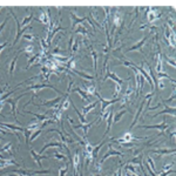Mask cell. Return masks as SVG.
<instances>
[{"mask_svg": "<svg viewBox=\"0 0 176 176\" xmlns=\"http://www.w3.org/2000/svg\"><path fill=\"white\" fill-rule=\"evenodd\" d=\"M10 13L12 14V17H13V19L15 20V24H17V33H15V39H14V41H13V42H12V45H11V46H15V45L18 44V41H19L20 37H21L22 34L25 33L27 29H32V26H31V25H28V26H26V27L22 28L21 26H20V24H19L18 17L14 14V12H13V10H12V8H10Z\"/></svg>", "mask_w": 176, "mask_h": 176, "instance_id": "cell-1", "label": "cell"}, {"mask_svg": "<svg viewBox=\"0 0 176 176\" xmlns=\"http://www.w3.org/2000/svg\"><path fill=\"white\" fill-rule=\"evenodd\" d=\"M45 88H51V89H53L54 92H56V93H59V94H61V96L62 98H68L69 95H66L65 93H62V92H60L59 89L56 87H54L53 85H51V83H37V85H32V86H28L25 90L27 92V90H34L35 93H38L39 90H41V89H45Z\"/></svg>", "mask_w": 176, "mask_h": 176, "instance_id": "cell-2", "label": "cell"}, {"mask_svg": "<svg viewBox=\"0 0 176 176\" xmlns=\"http://www.w3.org/2000/svg\"><path fill=\"white\" fill-rule=\"evenodd\" d=\"M138 128H140V129H159L160 136V135H165V132L169 128V125L167 123V119H163V121L159 125H142V126H139Z\"/></svg>", "mask_w": 176, "mask_h": 176, "instance_id": "cell-3", "label": "cell"}, {"mask_svg": "<svg viewBox=\"0 0 176 176\" xmlns=\"http://www.w3.org/2000/svg\"><path fill=\"white\" fill-rule=\"evenodd\" d=\"M69 17H71V20H72V29H74L75 26H77L79 24H82L83 21H86L87 20L89 22V26H92L94 28V32H95V26H94V24L90 20H89V18L88 17H85V18H79L77 15V13H74V12H69Z\"/></svg>", "mask_w": 176, "mask_h": 176, "instance_id": "cell-4", "label": "cell"}, {"mask_svg": "<svg viewBox=\"0 0 176 176\" xmlns=\"http://www.w3.org/2000/svg\"><path fill=\"white\" fill-rule=\"evenodd\" d=\"M95 96L98 98V100H99V102H101V114L102 113H105V110L109 107L110 105H114L115 102H117V101H121V98H117V99H110V100H106L103 99L101 95H100L99 90L95 93Z\"/></svg>", "mask_w": 176, "mask_h": 176, "instance_id": "cell-5", "label": "cell"}, {"mask_svg": "<svg viewBox=\"0 0 176 176\" xmlns=\"http://www.w3.org/2000/svg\"><path fill=\"white\" fill-rule=\"evenodd\" d=\"M27 93H22L21 95H18L15 99H7L5 101V103H8V105H11L12 107V114H13V116H14V120H15V122H19V120H18V113H17V106H18V102H19V100L22 99L25 95H26Z\"/></svg>", "mask_w": 176, "mask_h": 176, "instance_id": "cell-6", "label": "cell"}, {"mask_svg": "<svg viewBox=\"0 0 176 176\" xmlns=\"http://www.w3.org/2000/svg\"><path fill=\"white\" fill-rule=\"evenodd\" d=\"M108 79H110V80H113L115 83H117V85H120V86H122V83H123V79H121V77H119L117 75H116L115 73H112L109 69V66L107 65V67H106V75L103 77V79H102V81L101 82H106Z\"/></svg>", "mask_w": 176, "mask_h": 176, "instance_id": "cell-7", "label": "cell"}, {"mask_svg": "<svg viewBox=\"0 0 176 176\" xmlns=\"http://www.w3.org/2000/svg\"><path fill=\"white\" fill-rule=\"evenodd\" d=\"M110 156H119V157H125V154L122 153V152H119V150H116V149H114L113 147H112V144H108V152L106 153L103 156H102V159L99 161V163H103L106 160L109 159Z\"/></svg>", "mask_w": 176, "mask_h": 176, "instance_id": "cell-8", "label": "cell"}, {"mask_svg": "<svg viewBox=\"0 0 176 176\" xmlns=\"http://www.w3.org/2000/svg\"><path fill=\"white\" fill-rule=\"evenodd\" d=\"M148 38H149V35H146L144 38H142L139 42H136V44L134 45V46H132V47H129L128 50L126 51V53H128V52H132V51H140V53L141 54H144L142 52V47L144 46V44L147 42V40H148Z\"/></svg>", "mask_w": 176, "mask_h": 176, "instance_id": "cell-9", "label": "cell"}, {"mask_svg": "<svg viewBox=\"0 0 176 176\" xmlns=\"http://www.w3.org/2000/svg\"><path fill=\"white\" fill-rule=\"evenodd\" d=\"M157 154V155H160V157L161 156H163V155H169V154H175L176 153V149L175 148H171V149H169V148H160V149H150L149 150V154Z\"/></svg>", "mask_w": 176, "mask_h": 176, "instance_id": "cell-10", "label": "cell"}, {"mask_svg": "<svg viewBox=\"0 0 176 176\" xmlns=\"http://www.w3.org/2000/svg\"><path fill=\"white\" fill-rule=\"evenodd\" d=\"M62 101V96H58V98H55V99H52V100H44L41 103H34L32 102L34 106H37V107H40V106H47V107H53V106L58 105L59 102Z\"/></svg>", "mask_w": 176, "mask_h": 176, "instance_id": "cell-11", "label": "cell"}, {"mask_svg": "<svg viewBox=\"0 0 176 176\" xmlns=\"http://www.w3.org/2000/svg\"><path fill=\"white\" fill-rule=\"evenodd\" d=\"M65 143H62L61 141H56V142H50V143H45L44 144V147L41 148V150H40V155H42L47 150L48 148H51V147H56V148H61V149H64L65 148Z\"/></svg>", "mask_w": 176, "mask_h": 176, "instance_id": "cell-12", "label": "cell"}, {"mask_svg": "<svg viewBox=\"0 0 176 176\" xmlns=\"http://www.w3.org/2000/svg\"><path fill=\"white\" fill-rule=\"evenodd\" d=\"M29 153H31V156L33 157V160L35 161V162H37V163H38L40 168L42 167L41 160H47V159H50V156H48V155H40V154H37V153H35V150H34L33 148L29 150Z\"/></svg>", "mask_w": 176, "mask_h": 176, "instance_id": "cell-13", "label": "cell"}, {"mask_svg": "<svg viewBox=\"0 0 176 176\" xmlns=\"http://www.w3.org/2000/svg\"><path fill=\"white\" fill-rule=\"evenodd\" d=\"M144 105H146V99H143V100H142V102H141V105H140V107H139V109H138V112H136V114H135V116H134V120H133L132 125L129 126V129H133L134 127L136 126L138 121L140 120V115H141V113H142Z\"/></svg>", "mask_w": 176, "mask_h": 176, "instance_id": "cell-14", "label": "cell"}, {"mask_svg": "<svg viewBox=\"0 0 176 176\" xmlns=\"http://www.w3.org/2000/svg\"><path fill=\"white\" fill-rule=\"evenodd\" d=\"M7 167H20V165L12 159L11 160L10 159L0 160V169H2V168H7Z\"/></svg>", "mask_w": 176, "mask_h": 176, "instance_id": "cell-15", "label": "cell"}, {"mask_svg": "<svg viewBox=\"0 0 176 176\" xmlns=\"http://www.w3.org/2000/svg\"><path fill=\"white\" fill-rule=\"evenodd\" d=\"M162 105H165V109L163 110H161L160 113H157V114H155V115L152 116V119H154V117H156V116H159V115H162V114H170V115H173L174 117H175L176 115V112H175V107H173V108H170L169 106H167L165 103H162Z\"/></svg>", "mask_w": 176, "mask_h": 176, "instance_id": "cell-16", "label": "cell"}, {"mask_svg": "<svg viewBox=\"0 0 176 176\" xmlns=\"http://www.w3.org/2000/svg\"><path fill=\"white\" fill-rule=\"evenodd\" d=\"M106 121H107V129H106L105 134L102 135V138H101V140H105L106 136L108 135V133L110 132V127H112V125H113V109L110 110L109 115H108V117L106 119Z\"/></svg>", "mask_w": 176, "mask_h": 176, "instance_id": "cell-17", "label": "cell"}, {"mask_svg": "<svg viewBox=\"0 0 176 176\" xmlns=\"http://www.w3.org/2000/svg\"><path fill=\"white\" fill-rule=\"evenodd\" d=\"M40 58H41V54H39V53L38 54H34L33 56H29V58H28V62H27L28 65L25 67V71H27L28 68H31L33 65H37Z\"/></svg>", "mask_w": 176, "mask_h": 176, "instance_id": "cell-18", "label": "cell"}, {"mask_svg": "<svg viewBox=\"0 0 176 176\" xmlns=\"http://www.w3.org/2000/svg\"><path fill=\"white\" fill-rule=\"evenodd\" d=\"M83 90L87 93L88 96H90V95H95V93L98 92V89H96V86H95V82H92L90 85H85L83 86Z\"/></svg>", "mask_w": 176, "mask_h": 176, "instance_id": "cell-19", "label": "cell"}, {"mask_svg": "<svg viewBox=\"0 0 176 176\" xmlns=\"http://www.w3.org/2000/svg\"><path fill=\"white\" fill-rule=\"evenodd\" d=\"M0 126L7 128V129H12V132H21L24 133V127L21 126H15V125H11V123H4V122H0Z\"/></svg>", "mask_w": 176, "mask_h": 176, "instance_id": "cell-20", "label": "cell"}, {"mask_svg": "<svg viewBox=\"0 0 176 176\" xmlns=\"http://www.w3.org/2000/svg\"><path fill=\"white\" fill-rule=\"evenodd\" d=\"M0 152H1V153H8V154L12 155V156H14V155H15V153H14V149H13V144H12V142H7L5 146L0 147Z\"/></svg>", "mask_w": 176, "mask_h": 176, "instance_id": "cell-21", "label": "cell"}, {"mask_svg": "<svg viewBox=\"0 0 176 176\" xmlns=\"http://www.w3.org/2000/svg\"><path fill=\"white\" fill-rule=\"evenodd\" d=\"M99 105V101H95V102H90L89 105L87 106H83L82 107V115L83 116H86L88 114V113H90L92 110L96 107V106Z\"/></svg>", "mask_w": 176, "mask_h": 176, "instance_id": "cell-22", "label": "cell"}, {"mask_svg": "<svg viewBox=\"0 0 176 176\" xmlns=\"http://www.w3.org/2000/svg\"><path fill=\"white\" fill-rule=\"evenodd\" d=\"M24 113H25V114H31V115H33L38 122H44L47 120V114H37V113H32V112H29V110H24Z\"/></svg>", "mask_w": 176, "mask_h": 176, "instance_id": "cell-23", "label": "cell"}, {"mask_svg": "<svg viewBox=\"0 0 176 176\" xmlns=\"http://www.w3.org/2000/svg\"><path fill=\"white\" fill-rule=\"evenodd\" d=\"M72 92H77L80 96H81V99L83 100V101H87V102H90V99H89V96L87 95V93L83 90V89H81L80 87H74L73 89H72Z\"/></svg>", "mask_w": 176, "mask_h": 176, "instance_id": "cell-24", "label": "cell"}, {"mask_svg": "<svg viewBox=\"0 0 176 176\" xmlns=\"http://www.w3.org/2000/svg\"><path fill=\"white\" fill-rule=\"evenodd\" d=\"M34 52V45L33 44H29V45H25L20 51H18L17 53L19 55L22 54V53H27L28 55H31Z\"/></svg>", "mask_w": 176, "mask_h": 176, "instance_id": "cell-25", "label": "cell"}, {"mask_svg": "<svg viewBox=\"0 0 176 176\" xmlns=\"http://www.w3.org/2000/svg\"><path fill=\"white\" fill-rule=\"evenodd\" d=\"M103 143H105V140H101V142L96 146V147H94L93 152H92V157H93V163L96 161V157H98V154H99L100 149L102 148V146H103Z\"/></svg>", "mask_w": 176, "mask_h": 176, "instance_id": "cell-26", "label": "cell"}, {"mask_svg": "<svg viewBox=\"0 0 176 176\" xmlns=\"http://www.w3.org/2000/svg\"><path fill=\"white\" fill-rule=\"evenodd\" d=\"M18 58H19V54L15 53V56L13 58L12 62L10 64V68H8V74H10V77H12V75H13V73H14V69H15V66H17Z\"/></svg>", "mask_w": 176, "mask_h": 176, "instance_id": "cell-27", "label": "cell"}, {"mask_svg": "<svg viewBox=\"0 0 176 176\" xmlns=\"http://www.w3.org/2000/svg\"><path fill=\"white\" fill-rule=\"evenodd\" d=\"M71 105L73 106V108H74V112H75V113H77V116H79V121L81 122L82 125H85V123H87V120H86V117H85V116L82 115V113H80V112L77 110V107H75V105H74V102L72 101V99H71Z\"/></svg>", "mask_w": 176, "mask_h": 176, "instance_id": "cell-28", "label": "cell"}, {"mask_svg": "<svg viewBox=\"0 0 176 176\" xmlns=\"http://www.w3.org/2000/svg\"><path fill=\"white\" fill-rule=\"evenodd\" d=\"M74 72V74L77 73L79 77H81L82 79H85L86 81H94V77H92V75H89V74H86V73H83V72L81 71H77V69H75Z\"/></svg>", "mask_w": 176, "mask_h": 176, "instance_id": "cell-29", "label": "cell"}, {"mask_svg": "<svg viewBox=\"0 0 176 176\" xmlns=\"http://www.w3.org/2000/svg\"><path fill=\"white\" fill-rule=\"evenodd\" d=\"M89 51H90V56L93 59V67L94 71L96 72V62H98V52L95 50H93V47H89Z\"/></svg>", "mask_w": 176, "mask_h": 176, "instance_id": "cell-30", "label": "cell"}, {"mask_svg": "<svg viewBox=\"0 0 176 176\" xmlns=\"http://www.w3.org/2000/svg\"><path fill=\"white\" fill-rule=\"evenodd\" d=\"M32 19H33V13H31L29 15H26V17L24 18V20L20 24V26H28V25H31V21H32Z\"/></svg>", "mask_w": 176, "mask_h": 176, "instance_id": "cell-31", "label": "cell"}, {"mask_svg": "<svg viewBox=\"0 0 176 176\" xmlns=\"http://www.w3.org/2000/svg\"><path fill=\"white\" fill-rule=\"evenodd\" d=\"M53 156L56 161H64V162H67V156L64 154H60L59 152H54L53 153Z\"/></svg>", "mask_w": 176, "mask_h": 176, "instance_id": "cell-32", "label": "cell"}, {"mask_svg": "<svg viewBox=\"0 0 176 176\" xmlns=\"http://www.w3.org/2000/svg\"><path fill=\"white\" fill-rule=\"evenodd\" d=\"M127 112H128V110H121V112L116 113L115 116L113 117V123H117V122H119V121H120V120H121V117H122V116H123V115H125V114H126Z\"/></svg>", "mask_w": 176, "mask_h": 176, "instance_id": "cell-33", "label": "cell"}, {"mask_svg": "<svg viewBox=\"0 0 176 176\" xmlns=\"http://www.w3.org/2000/svg\"><path fill=\"white\" fill-rule=\"evenodd\" d=\"M68 169H69V165L66 162V165L59 168V176H66V174L68 173Z\"/></svg>", "mask_w": 176, "mask_h": 176, "instance_id": "cell-34", "label": "cell"}, {"mask_svg": "<svg viewBox=\"0 0 176 176\" xmlns=\"http://www.w3.org/2000/svg\"><path fill=\"white\" fill-rule=\"evenodd\" d=\"M77 33H82V34H83V37H85V35H87V37H90V34L88 33L87 29L83 27V26H77V28L75 29L74 34H77ZM74 34H73V35H74Z\"/></svg>", "mask_w": 176, "mask_h": 176, "instance_id": "cell-35", "label": "cell"}, {"mask_svg": "<svg viewBox=\"0 0 176 176\" xmlns=\"http://www.w3.org/2000/svg\"><path fill=\"white\" fill-rule=\"evenodd\" d=\"M135 90L132 88V86H130V83H128V86H127V90H126V93L123 94V96L125 98H127V99H130V96L133 95V93H134Z\"/></svg>", "mask_w": 176, "mask_h": 176, "instance_id": "cell-36", "label": "cell"}, {"mask_svg": "<svg viewBox=\"0 0 176 176\" xmlns=\"http://www.w3.org/2000/svg\"><path fill=\"white\" fill-rule=\"evenodd\" d=\"M44 132V130H42V128H39L38 130H37V132H34L33 134H32V135H31V136H29V143H32L34 141V140H35V139L38 138L39 135H40V134H41V133Z\"/></svg>", "mask_w": 176, "mask_h": 176, "instance_id": "cell-37", "label": "cell"}, {"mask_svg": "<svg viewBox=\"0 0 176 176\" xmlns=\"http://www.w3.org/2000/svg\"><path fill=\"white\" fill-rule=\"evenodd\" d=\"M147 163H148V165H150V167H152L150 169L154 171L155 174H159V171L156 170V167H155V162L153 161V159H152V157H147Z\"/></svg>", "mask_w": 176, "mask_h": 176, "instance_id": "cell-38", "label": "cell"}, {"mask_svg": "<svg viewBox=\"0 0 176 176\" xmlns=\"http://www.w3.org/2000/svg\"><path fill=\"white\" fill-rule=\"evenodd\" d=\"M24 39H25V40H27V41H35V40H38V39H39V37L34 35V34L26 33L25 35H24Z\"/></svg>", "mask_w": 176, "mask_h": 176, "instance_id": "cell-39", "label": "cell"}, {"mask_svg": "<svg viewBox=\"0 0 176 176\" xmlns=\"http://www.w3.org/2000/svg\"><path fill=\"white\" fill-rule=\"evenodd\" d=\"M68 80H69V82H68V88H67L66 95H69V94H71L72 89H73V85H74V80H73V77H68Z\"/></svg>", "mask_w": 176, "mask_h": 176, "instance_id": "cell-40", "label": "cell"}, {"mask_svg": "<svg viewBox=\"0 0 176 176\" xmlns=\"http://www.w3.org/2000/svg\"><path fill=\"white\" fill-rule=\"evenodd\" d=\"M79 45H80V39L77 38L75 41H74V44H73V47H72V53H75V52L79 51Z\"/></svg>", "mask_w": 176, "mask_h": 176, "instance_id": "cell-41", "label": "cell"}, {"mask_svg": "<svg viewBox=\"0 0 176 176\" xmlns=\"http://www.w3.org/2000/svg\"><path fill=\"white\" fill-rule=\"evenodd\" d=\"M26 128H27V129H28V130H29V132H32V130H34V129H38V128H39V123H38V121L33 122V123H29V125H28V126L26 127Z\"/></svg>", "mask_w": 176, "mask_h": 176, "instance_id": "cell-42", "label": "cell"}, {"mask_svg": "<svg viewBox=\"0 0 176 176\" xmlns=\"http://www.w3.org/2000/svg\"><path fill=\"white\" fill-rule=\"evenodd\" d=\"M162 58H163V59H165L167 62H169L171 67H174V68H175L176 65H175V60H174V59H170L169 56H167V55H165V54H162Z\"/></svg>", "mask_w": 176, "mask_h": 176, "instance_id": "cell-43", "label": "cell"}, {"mask_svg": "<svg viewBox=\"0 0 176 176\" xmlns=\"http://www.w3.org/2000/svg\"><path fill=\"white\" fill-rule=\"evenodd\" d=\"M175 98H176V96H175V90H173L170 98H169V99H167V100H162V101H163V103H165V105H167V103L174 102V101H175Z\"/></svg>", "mask_w": 176, "mask_h": 176, "instance_id": "cell-44", "label": "cell"}, {"mask_svg": "<svg viewBox=\"0 0 176 176\" xmlns=\"http://www.w3.org/2000/svg\"><path fill=\"white\" fill-rule=\"evenodd\" d=\"M174 173H175L174 169H169V170L161 171V173H160V176H169L170 174H174Z\"/></svg>", "mask_w": 176, "mask_h": 176, "instance_id": "cell-45", "label": "cell"}, {"mask_svg": "<svg viewBox=\"0 0 176 176\" xmlns=\"http://www.w3.org/2000/svg\"><path fill=\"white\" fill-rule=\"evenodd\" d=\"M73 44H74V35L72 34L71 39H69V42H68V51H69V53H72V47H73Z\"/></svg>", "mask_w": 176, "mask_h": 176, "instance_id": "cell-46", "label": "cell"}, {"mask_svg": "<svg viewBox=\"0 0 176 176\" xmlns=\"http://www.w3.org/2000/svg\"><path fill=\"white\" fill-rule=\"evenodd\" d=\"M122 167H123V165H120L115 173H113V176H122Z\"/></svg>", "mask_w": 176, "mask_h": 176, "instance_id": "cell-47", "label": "cell"}, {"mask_svg": "<svg viewBox=\"0 0 176 176\" xmlns=\"http://www.w3.org/2000/svg\"><path fill=\"white\" fill-rule=\"evenodd\" d=\"M125 169H126V170H132V173L136 174V169H135V167H134L133 165H130V163H129V165H127V167L125 168Z\"/></svg>", "mask_w": 176, "mask_h": 176, "instance_id": "cell-48", "label": "cell"}, {"mask_svg": "<svg viewBox=\"0 0 176 176\" xmlns=\"http://www.w3.org/2000/svg\"><path fill=\"white\" fill-rule=\"evenodd\" d=\"M8 18H10V15H7V17H6V19H5V20L2 21V24L0 25V34H1V32H2V29L5 28V25H6V24H7V21H8Z\"/></svg>", "mask_w": 176, "mask_h": 176, "instance_id": "cell-49", "label": "cell"}, {"mask_svg": "<svg viewBox=\"0 0 176 176\" xmlns=\"http://www.w3.org/2000/svg\"><path fill=\"white\" fill-rule=\"evenodd\" d=\"M174 165H175V162H171V163H168V165H165V167H163V169H162V171L169 170L170 168H173V167H174Z\"/></svg>", "mask_w": 176, "mask_h": 176, "instance_id": "cell-50", "label": "cell"}, {"mask_svg": "<svg viewBox=\"0 0 176 176\" xmlns=\"http://www.w3.org/2000/svg\"><path fill=\"white\" fill-rule=\"evenodd\" d=\"M144 167L147 168V170H148V173H149V174H150V176H157V174H155L154 171H153V170H152V169H150V167H149V165H148V163H144Z\"/></svg>", "mask_w": 176, "mask_h": 176, "instance_id": "cell-51", "label": "cell"}, {"mask_svg": "<svg viewBox=\"0 0 176 176\" xmlns=\"http://www.w3.org/2000/svg\"><path fill=\"white\" fill-rule=\"evenodd\" d=\"M170 142L171 144L174 146V143H175V130L173 129V132L170 133Z\"/></svg>", "mask_w": 176, "mask_h": 176, "instance_id": "cell-52", "label": "cell"}, {"mask_svg": "<svg viewBox=\"0 0 176 176\" xmlns=\"http://www.w3.org/2000/svg\"><path fill=\"white\" fill-rule=\"evenodd\" d=\"M8 45H10V42H8V41H5L4 44H0V54H1L2 50H4V48H6V47H7Z\"/></svg>", "mask_w": 176, "mask_h": 176, "instance_id": "cell-53", "label": "cell"}, {"mask_svg": "<svg viewBox=\"0 0 176 176\" xmlns=\"http://www.w3.org/2000/svg\"><path fill=\"white\" fill-rule=\"evenodd\" d=\"M159 87L161 88V89H163V88H165V83H163V81H162V80H160V82H159Z\"/></svg>", "mask_w": 176, "mask_h": 176, "instance_id": "cell-54", "label": "cell"}, {"mask_svg": "<svg viewBox=\"0 0 176 176\" xmlns=\"http://www.w3.org/2000/svg\"><path fill=\"white\" fill-rule=\"evenodd\" d=\"M79 176H83V173L81 170V168H80V170H79Z\"/></svg>", "mask_w": 176, "mask_h": 176, "instance_id": "cell-55", "label": "cell"}, {"mask_svg": "<svg viewBox=\"0 0 176 176\" xmlns=\"http://www.w3.org/2000/svg\"><path fill=\"white\" fill-rule=\"evenodd\" d=\"M0 86H1V77H0Z\"/></svg>", "mask_w": 176, "mask_h": 176, "instance_id": "cell-56", "label": "cell"}]
</instances>
